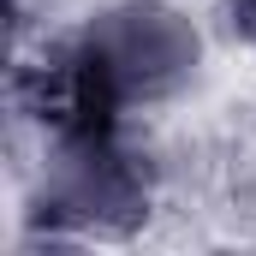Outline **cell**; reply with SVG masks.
<instances>
[{
	"instance_id": "7a4b0ae2",
	"label": "cell",
	"mask_w": 256,
	"mask_h": 256,
	"mask_svg": "<svg viewBox=\"0 0 256 256\" xmlns=\"http://www.w3.org/2000/svg\"><path fill=\"white\" fill-rule=\"evenodd\" d=\"M36 214L48 220L54 244L120 238L149 214V185H143L131 149H120L114 120H66V126H54V143L42 149Z\"/></svg>"
},
{
	"instance_id": "6da1fadb",
	"label": "cell",
	"mask_w": 256,
	"mask_h": 256,
	"mask_svg": "<svg viewBox=\"0 0 256 256\" xmlns=\"http://www.w3.org/2000/svg\"><path fill=\"white\" fill-rule=\"evenodd\" d=\"M60 48L78 84V120L161 108L202 72V30L173 0H108Z\"/></svg>"
},
{
	"instance_id": "3957f363",
	"label": "cell",
	"mask_w": 256,
	"mask_h": 256,
	"mask_svg": "<svg viewBox=\"0 0 256 256\" xmlns=\"http://www.w3.org/2000/svg\"><path fill=\"white\" fill-rule=\"evenodd\" d=\"M226 30L244 48H256V0H226Z\"/></svg>"
}]
</instances>
